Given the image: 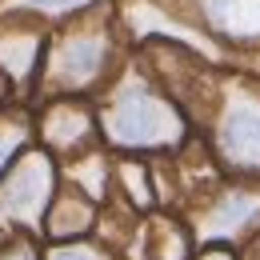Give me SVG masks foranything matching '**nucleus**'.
<instances>
[{"mask_svg":"<svg viewBox=\"0 0 260 260\" xmlns=\"http://www.w3.org/2000/svg\"><path fill=\"white\" fill-rule=\"evenodd\" d=\"M100 140L116 152H180L192 140V120L176 100L148 76L140 56L128 52L124 68L96 96Z\"/></svg>","mask_w":260,"mask_h":260,"instance_id":"f257e3e1","label":"nucleus"},{"mask_svg":"<svg viewBox=\"0 0 260 260\" xmlns=\"http://www.w3.org/2000/svg\"><path fill=\"white\" fill-rule=\"evenodd\" d=\"M132 44L120 20L116 4H104L92 12H80L72 20H60L48 28L44 44V64L36 92L48 96H100L108 80L124 68Z\"/></svg>","mask_w":260,"mask_h":260,"instance_id":"f03ea898","label":"nucleus"},{"mask_svg":"<svg viewBox=\"0 0 260 260\" xmlns=\"http://www.w3.org/2000/svg\"><path fill=\"white\" fill-rule=\"evenodd\" d=\"M208 152L232 176H260V76L228 64L208 116Z\"/></svg>","mask_w":260,"mask_h":260,"instance_id":"7ed1b4c3","label":"nucleus"},{"mask_svg":"<svg viewBox=\"0 0 260 260\" xmlns=\"http://www.w3.org/2000/svg\"><path fill=\"white\" fill-rule=\"evenodd\" d=\"M56 196V160L48 148H24L0 176V224L36 232Z\"/></svg>","mask_w":260,"mask_h":260,"instance_id":"20e7f679","label":"nucleus"},{"mask_svg":"<svg viewBox=\"0 0 260 260\" xmlns=\"http://www.w3.org/2000/svg\"><path fill=\"white\" fill-rule=\"evenodd\" d=\"M48 24L20 12H0V104L36 92Z\"/></svg>","mask_w":260,"mask_h":260,"instance_id":"39448f33","label":"nucleus"},{"mask_svg":"<svg viewBox=\"0 0 260 260\" xmlns=\"http://www.w3.org/2000/svg\"><path fill=\"white\" fill-rule=\"evenodd\" d=\"M196 28L212 36L228 56H244L260 48V0H168Z\"/></svg>","mask_w":260,"mask_h":260,"instance_id":"423d86ee","label":"nucleus"},{"mask_svg":"<svg viewBox=\"0 0 260 260\" xmlns=\"http://www.w3.org/2000/svg\"><path fill=\"white\" fill-rule=\"evenodd\" d=\"M260 224V192L248 184H220L196 212L192 236L204 244H232Z\"/></svg>","mask_w":260,"mask_h":260,"instance_id":"0eeeda50","label":"nucleus"},{"mask_svg":"<svg viewBox=\"0 0 260 260\" xmlns=\"http://www.w3.org/2000/svg\"><path fill=\"white\" fill-rule=\"evenodd\" d=\"M36 132L52 156L56 152L80 156L88 144L100 140V120L88 96H48L36 116Z\"/></svg>","mask_w":260,"mask_h":260,"instance_id":"6e6552de","label":"nucleus"},{"mask_svg":"<svg viewBox=\"0 0 260 260\" xmlns=\"http://www.w3.org/2000/svg\"><path fill=\"white\" fill-rule=\"evenodd\" d=\"M92 220H96V200L72 184V188L52 196L48 216H44V232L52 240H80L84 232H92Z\"/></svg>","mask_w":260,"mask_h":260,"instance_id":"1a4fd4ad","label":"nucleus"},{"mask_svg":"<svg viewBox=\"0 0 260 260\" xmlns=\"http://www.w3.org/2000/svg\"><path fill=\"white\" fill-rule=\"evenodd\" d=\"M104 4H116V0H0V12H20V16H32L52 28L60 20H72L80 12L104 8Z\"/></svg>","mask_w":260,"mask_h":260,"instance_id":"9d476101","label":"nucleus"},{"mask_svg":"<svg viewBox=\"0 0 260 260\" xmlns=\"http://www.w3.org/2000/svg\"><path fill=\"white\" fill-rule=\"evenodd\" d=\"M192 228L176 224V220H156L148 232V252L152 260H192Z\"/></svg>","mask_w":260,"mask_h":260,"instance_id":"9b49d317","label":"nucleus"},{"mask_svg":"<svg viewBox=\"0 0 260 260\" xmlns=\"http://www.w3.org/2000/svg\"><path fill=\"white\" fill-rule=\"evenodd\" d=\"M68 176H72V184H76L84 196L104 200V184H108V160H104V152H100V148H88V152L72 156Z\"/></svg>","mask_w":260,"mask_h":260,"instance_id":"f8f14e48","label":"nucleus"},{"mask_svg":"<svg viewBox=\"0 0 260 260\" xmlns=\"http://www.w3.org/2000/svg\"><path fill=\"white\" fill-rule=\"evenodd\" d=\"M28 136H32V124L24 112H8L0 108V176L16 164V156L28 148Z\"/></svg>","mask_w":260,"mask_h":260,"instance_id":"ddd939ff","label":"nucleus"},{"mask_svg":"<svg viewBox=\"0 0 260 260\" xmlns=\"http://www.w3.org/2000/svg\"><path fill=\"white\" fill-rule=\"evenodd\" d=\"M120 180H124V192H128V200L136 204V208H152V200H156V192H152V180H148V164L140 160H120Z\"/></svg>","mask_w":260,"mask_h":260,"instance_id":"4468645a","label":"nucleus"},{"mask_svg":"<svg viewBox=\"0 0 260 260\" xmlns=\"http://www.w3.org/2000/svg\"><path fill=\"white\" fill-rule=\"evenodd\" d=\"M44 260H112V256H108V248L84 244V240H60L56 248H48Z\"/></svg>","mask_w":260,"mask_h":260,"instance_id":"2eb2a0df","label":"nucleus"},{"mask_svg":"<svg viewBox=\"0 0 260 260\" xmlns=\"http://www.w3.org/2000/svg\"><path fill=\"white\" fill-rule=\"evenodd\" d=\"M0 260H40L32 240H12V244H0Z\"/></svg>","mask_w":260,"mask_h":260,"instance_id":"dca6fc26","label":"nucleus"},{"mask_svg":"<svg viewBox=\"0 0 260 260\" xmlns=\"http://www.w3.org/2000/svg\"><path fill=\"white\" fill-rule=\"evenodd\" d=\"M192 260H240L228 244H204L200 248V256H192Z\"/></svg>","mask_w":260,"mask_h":260,"instance_id":"f3484780","label":"nucleus"}]
</instances>
